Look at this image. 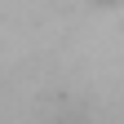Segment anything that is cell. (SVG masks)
Here are the masks:
<instances>
[{
  "mask_svg": "<svg viewBox=\"0 0 124 124\" xmlns=\"http://www.w3.org/2000/svg\"><path fill=\"white\" fill-rule=\"evenodd\" d=\"M49 124H89V115H84V111H62V115H53Z\"/></svg>",
  "mask_w": 124,
  "mask_h": 124,
  "instance_id": "cell-1",
  "label": "cell"
},
{
  "mask_svg": "<svg viewBox=\"0 0 124 124\" xmlns=\"http://www.w3.org/2000/svg\"><path fill=\"white\" fill-rule=\"evenodd\" d=\"M93 5H102V9H111V5H120V0H93Z\"/></svg>",
  "mask_w": 124,
  "mask_h": 124,
  "instance_id": "cell-2",
  "label": "cell"
}]
</instances>
